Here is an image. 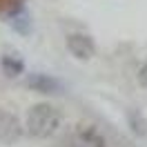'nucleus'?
<instances>
[{"instance_id": "nucleus-1", "label": "nucleus", "mask_w": 147, "mask_h": 147, "mask_svg": "<svg viewBox=\"0 0 147 147\" xmlns=\"http://www.w3.org/2000/svg\"><path fill=\"white\" fill-rule=\"evenodd\" d=\"M63 125V114L49 102H36L31 105L27 111V120H25V129L29 136L34 138H51Z\"/></svg>"}, {"instance_id": "nucleus-2", "label": "nucleus", "mask_w": 147, "mask_h": 147, "mask_svg": "<svg viewBox=\"0 0 147 147\" xmlns=\"http://www.w3.org/2000/svg\"><path fill=\"white\" fill-rule=\"evenodd\" d=\"M22 131H25V127L13 111L0 109V143L13 145L22 138Z\"/></svg>"}, {"instance_id": "nucleus-3", "label": "nucleus", "mask_w": 147, "mask_h": 147, "mask_svg": "<svg viewBox=\"0 0 147 147\" xmlns=\"http://www.w3.org/2000/svg\"><path fill=\"white\" fill-rule=\"evenodd\" d=\"M67 49L78 60H92L96 54V45L87 34H69L67 36Z\"/></svg>"}, {"instance_id": "nucleus-4", "label": "nucleus", "mask_w": 147, "mask_h": 147, "mask_svg": "<svg viewBox=\"0 0 147 147\" xmlns=\"http://www.w3.org/2000/svg\"><path fill=\"white\" fill-rule=\"evenodd\" d=\"M25 85L31 92H38V94H60L63 92V85H60L58 78L49 76V74H40V71L27 74Z\"/></svg>"}, {"instance_id": "nucleus-5", "label": "nucleus", "mask_w": 147, "mask_h": 147, "mask_svg": "<svg viewBox=\"0 0 147 147\" xmlns=\"http://www.w3.org/2000/svg\"><path fill=\"white\" fill-rule=\"evenodd\" d=\"M76 138L80 147H107V138L96 125H78L76 127Z\"/></svg>"}, {"instance_id": "nucleus-6", "label": "nucleus", "mask_w": 147, "mask_h": 147, "mask_svg": "<svg viewBox=\"0 0 147 147\" xmlns=\"http://www.w3.org/2000/svg\"><path fill=\"white\" fill-rule=\"evenodd\" d=\"M0 67H2V74L7 78H18L20 74H25V63L16 54H5L0 58Z\"/></svg>"}, {"instance_id": "nucleus-7", "label": "nucleus", "mask_w": 147, "mask_h": 147, "mask_svg": "<svg viewBox=\"0 0 147 147\" xmlns=\"http://www.w3.org/2000/svg\"><path fill=\"white\" fill-rule=\"evenodd\" d=\"M127 123H129V129L134 134H138V136H145L147 134V123L138 111H127Z\"/></svg>"}, {"instance_id": "nucleus-8", "label": "nucleus", "mask_w": 147, "mask_h": 147, "mask_svg": "<svg viewBox=\"0 0 147 147\" xmlns=\"http://www.w3.org/2000/svg\"><path fill=\"white\" fill-rule=\"evenodd\" d=\"M136 74H138V80H140V85H143V87H147V63H140V65H138Z\"/></svg>"}]
</instances>
